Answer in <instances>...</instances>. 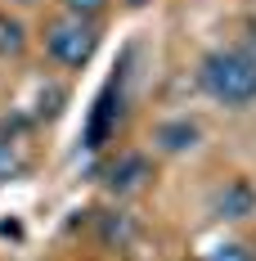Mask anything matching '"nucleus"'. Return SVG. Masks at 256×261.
I'll list each match as a JSON object with an SVG mask.
<instances>
[{"label": "nucleus", "instance_id": "f257e3e1", "mask_svg": "<svg viewBox=\"0 0 256 261\" xmlns=\"http://www.w3.org/2000/svg\"><path fill=\"white\" fill-rule=\"evenodd\" d=\"M198 90L220 108H252L256 104V68L252 59L230 45V50H207L198 63Z\"/></svg>", "mask_w": 256, "mask_h": 261}, {"label": "nucleus", "instance_id": "f03ea898", "mask_svg": "<svg viewBox=\"0 0 256 261\" xmlns=\"http://www.w3.org/2000/svg\"><path fill=\"white\" fill-rule=\"evenodd\" d=\"M95 50H99V27L90 23V18L63 14V18H54L45 27V54L59 68H86L95 59Z\"/></svg>", "mask_w": 256, "mask_h": 261}, {"label": "nucleus", "instance_id": "7ed1b4c3", "mask_svg": "<svg viewBox=\"0 0 256 261\" xmlns=\"http://www.w3.org/2000/svg\"><path fill=\"white\" fill-rule=\"evenodd\" d=\"M18 117H0V185L23 180L32 171V158H27V135Z\"/></svg>", "mask_w": 256, "mask_h": 261}, {"label": "nucleus", "instance_id": "20e7f679", "mask_svg": "<svg viewBox=\"0 0 256 261\" xmlns=\"http://www.w3.org/2000/svg\"><path fill=\"white\" fill-rule=\"evenodd\" d=\"M211 216L216 221H247V216H256V185L243 180V176L225 180L211 194Z\"/></svg>", "mask_w": 256, "mask_h": 261}, {"label": "nucleus", "instance_id": "39448f33", "mask_svg": "<svg viewBox=\"0 0 256 261\" xmlns=\"http://www.w3.org/2000/svg\"><path fill=\"white\" fill-rule=\"evenodd\" d=\"M144 180H153V162L144 153H117L108 162V171H103V185L112 194H135Z\"/></svg>", "mask_w": 256, "mask_h": 261}, {"label": "nucleus", "instance_id": "423d86ee", "mask_svg": "<svg viewBox=\"0 0 256 261\" xmlns=\"http://www.w3.org/2000/svg\"><path fill=\"white\" fill-rule=\"evenodd\" d=\"M198 140H203V126L193 117H171V122L153 126V144L162 153H189V149H198Z\"/></svg>", "mask_w": 256, "mask_h": 261}, {"label": "nucleus", "instance_id": "0eeeda50", "mask_svg": "<svg viewBox=\"0 0 256 261\" xmlns=\"http://www.w3.org/2000/svg\"><path fill=\"white\" fill-rule=\"evenodd\" d=\"M23 50H27V27H23V18H14V14L0 9V59H18Z\"/></svg>", "mask_w": 256, "mask_h": 261}, {"label": "nucleus", "instance_id": "6e6552de", "mask_svg": "<svg viewBox=\"0 0 256 261\" xmlns=\"http://www.w3.org/2000/svg\"><path fill=\"white\" fill-rule=\"evenodd\" d=\"M63 104H68V90L63 86H50V90H41V99H36V122H50V117H59L63 113Z\"/></svg>", "mask_w": 256, "mask_h": 261}, {"label": "nucleus", "instance_id": "1a4fd4ad", "mask_svg": "<svg viewBox=\"0 0 256 261\" xmlns=\"http://www.w3.org/2000/svg\"><path fill=\"white\" fill-rule=\"evenodd\" d=\"M130 234H135V225H130L126 212H108L103 216V243H126Z\"/></svg>", "mask_w": 256, "mask_h": 261}, {"label": "nucleus", "instance_id": "9d476101", "mask_svg": "<svg viewBox=\"0 0 256 261\" xmlns=\"http://www.w3.org/2000/svg\"><path fill=\"white\" fill-rule=\"evenodd\" d=\"M59 5H63V14H72V18H90V23L108 9V0H59Z\"/></svg>", "mask_w": 256, "mask_h": 261}, {"label": "nucleus", "instance_id": "9b49d317", "mask_svg": "<svg viewBox=\"0 0 256 261\" xmlns=\"http://www.w3.org/2000/svg\"><path fill=\"white\" fill-rule=\"evenodd\" d=\"M203 261H252V252H247L243 243H234V239H230V243H216Z\"/></svg>", "mask_w": 256, "mask_h": 261}, {"label": "nucleus", "instance_id": "f8f14e48", "mask_svg": "<svg viewBox=\"0 0 256 261\" xmlns=\"http://www.w3.org/2000/svg\"><path fill=\"white\" fill-rule=\"evenodd\" d=\"M126 9H144V5H153V0H122Z\"/></svg>", "mask_w": 256, "mask_h": 261}, {"label": "nucleus", "instance_id": "ddd939ff", "mask_svg": "<svg viewBox=\"0 0 256 261\" xmlns=\"http://www.w3.org/2000/svg\"><path fill=\"white\" fill-rule=\"evenodd\" d=\"M18 5H36V0H18Z\"/></svg>", "mask_w": 256, "mask_h": 261}]
</instances>
